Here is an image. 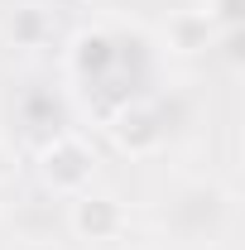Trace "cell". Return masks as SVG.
I'll use <instances>...</instances> for the list:
<instances>
[{
    "instance_id": "1",
    "label": "cell",
    "mask_w": 245,
    "mask_h": 250,
    "mask_svg": "<svg viewBox=\"0 0 245 250\" xmlns=\"http://www.w3.org/2000/svg\"><path fill=\"white\" fill-rule=\"evenodd\" d=\"M111 202H101V197H87L82 207H77V226L82 231H101V226H111Z\"/></svg>"
}]
</instances>
